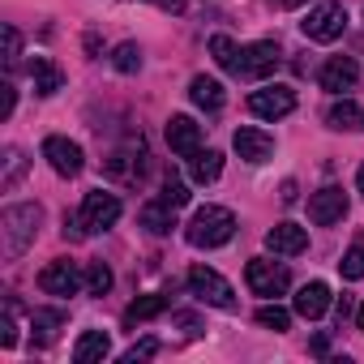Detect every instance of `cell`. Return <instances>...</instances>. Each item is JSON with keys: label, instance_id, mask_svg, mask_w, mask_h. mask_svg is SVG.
I'll return each mask as SVG.
<instances>
[{"label": "cell", "instance_id": "6da1fadb", "mask_svg": "<svg viewBox=\"0 0 364 364\" xmlns=\"http://www.w3.org/2000/svg\"><path fill=\"white\" fill-rule=\"evenodd\" d=\"M232 236H236V215L228 206H202V210H193V219L185 228V240L193 249H219Z\"/></svg>", "mask_w": 364, "mask_h": 364}, {"label": "cell", "instance_id": "7a4b0ae2", "mask_svg": "<svg viewBox=\"0 0 364 364\" xmlns=\"http://www.w3.org/2000/svg\"><path fill=\"white\" fill-rule=\"evenodd\" d=\"M39 232V206H9L0 215V245H5V257H22L31 249Z\"/></svg>", "mask_w": 364, "mask_h": 364}, {"label": "cell", "instance_id": "3957f363", "mask_svg": "<svg viewBox=\"0 0 364 364\" xmlns=\"http://www.w3.org/2000/svg\"><path fill=\"white\" fill-rule=\"evenodd\" d=\"M189 291H193L202 304H215V309H223V313L236 309V291H232V283H228L219 270H210V266H193V270H189Z\"/></svg>", "mask_w": 364, "mask_h": 364}, {"label": "cell", "instance_id": "277c9868", "mask_svg": "<svg viewBox=\"0 0 364 364\" xmlns=\"http://www.w3.org/2000/svg\"><path fill=\"white\" fill-rule=\"evenodd\" d=\"M82 287H86V270L69 257H56L39 270V291H48V296H77Z\"/></svg>", "mask_w": 364, "mask_h": 364}, {"label": "cell", "instance_id": "5b68a950", "mask_svg": "<svg viewBox=\"0 0 364 364\" xmlns=\"http://www.w3.org/2000/svg\"><path fill=\"white\" fill-rule=\"evenodd\" d=\"M343 26H347V14H343V5H334V0L309 9V18L300 22L304 39H313V43H334V39L343 35Z\"/></svg>", "mask_w": 364, "mask_h": 364}, {"label": "cell", "instance_id": "8992f818", "mask_svg": "<svg viewBox=\"0 0 364 364\" xmlns=\"http://www.w3.org/2000/svg\"><path fill=\"white\" fill-rule=\"evenodd\" d=\"M82 228L86 232H107L116 219H120V198L116 193H107V189H95V193H86L82 198Z\"/></svg>", "mask_w": 364, "mask_h": 364}, {"label": "cell", "instance_id": "52a82bcc", "mask_svg": "<svg viewBox=\"0 0 364 364\" xmlns=\"http://www.w3.org/2000/svg\"><path fill=\"white\" fill-rule=\"evenodd\" d=\"M245 283H249V291L253 296H283L287 291V266H274V262H266V257H253L249 266H245Z\"/></svg>", "mask_w": 364, "mask_h": 364}, {"label": "cell", "instance_id": "ba28073f", "mask_svg": "<svg viewBox=\"0 0 364 364\" xmlns=\"http://www.w3.org/2000/svg\"><path fill=\"white\" fill-rule=\"evenodd\" d=\"M279 69V48L270 43V39H262V43H249V48H240V60H236V77H270Z\"/></svg>", "mask_w": 364, "mask_h": 364}, {"label": "cell", "instance_id": "9c48e42d", "mask_svg": "<svg viewBox=\"0 0 364 364\" xmlns=\"http://www.w3.org/2000/svg\"><path fill=\"white\" fill-rule=\"evenodd\" d=\"M249 112L262 120H283L287 112H296V90L291 86H266L249 95Z\"/></svg>", "mask_w": 364, "mask_h": 364}, {"label": "cell", "instance_id": "30bf717a", "mask_svg": "<svg viewBox=\"0 0 364 364\" xmlns=\"http://www.w3.org/2000/svg\"><path fill=\"white\" fill-rule=\"evenodd\" d=\"M347 215V193L338 189V185H326V189H317L313 198H309V219L317 223V228H330V223H338Z\"/></svg>", "mask_w": 364, "mask_h": 364}, {"label": "cell", "instance_id": "8fae6325", "mask_svg": "<svg viewBox=\"0 0 364 364\" xmlns=\"http://www.w3.org/2000/svg\"><path fill=\"white\" fill-rule=\"evenodd\" d=\"M167 146H171V154H180V159H193V154L202 150V124L189 120V116H171V120H167Z\"/></svg>", "mask_w": 364, "mask_h": 364}, {"label": "cell", "instance_id": "7c38bea8", "mask_svg": "<svg viewBox=\"0 0 364 364\" xmlns=\"http://www.w3.org/2000/svg\"><path fill=\"white\" fill-rule=\"evenodd\" d=\"M43 159L52 163V171L56 176H77L82 171V146L77 141H69V137H48L43 141Z\"/></svg>", "mask_w": 364, "mask_h": 364}, {"label": "cell", "instance_id": "4fadbf2b", "mask_svg": "<svg viewBox=\"0 0 364 364\" xmlns=\"http://www.w3.org/2000/svg\"><path fill=\"white\" fill-rule=\"evenodd\" d=\"M266 249L279 253V257H296V253L309 249V232H304L300 223H274V228L266 232Z\"/></svg>", "mask_w": 364, "mask_h": 364}, {"label": "cell", "instance_id": "5bb4252c", "mask_svg": "<svg viewBox=\"0 0 364 364\" xmlns=\"http://www.w3.org/2000/svg\"><path fill=\"white\" fill-rule=\"evenodd\" d=\"M355 77H360V65H355L351 56H334V60H326V65H321V73H317L321 90H334V95L351 90V86H355Z\"/></svg>", "mask_w": 364, "mask_h": 364}, {"label": "cell", "instance_id": "9a60e30c", "mask_svg": "<svg viewBox=\"0 0 364 364\" xmlns=\"http://www.w3.org/2000/svg\"><path fill=\"white\" fill-rule=\"evenodd\" d=\"M232 146H236V154L245 159V163H266L270 154H274V137L270 133H262V129H236V137H232Z\"/></svg>", "mask_w": 364, "mask_h": 364}, {"label": "cell", "instance_id": "2e32d148", "mask_svg": "<svg viewBox=\"0 0 364 364\" xmlns=\"http://www.w3.org/2000/svg\"><path fill=\"white\" fill-rule=\"evenodd\" d=\"M326 309H330V287H326V283H304V287L296 291V313H300V317L317 321Z\"/></svg>", "mask_w": 364, "mask_h": 364}, {"label": "cell", "instance_id": "e0dca14e", "mask_svg": "<svg viewBox=\"0 0 364 364\" xmlns=\"http://www.w3.org/2000/svg\"><path fill=\"white\" fill-rule=\"evenodd\" d=\"M189 99H193L202 112H219L228 95H223V86H219L215 77H206V73H202V77H193V82H189Z\"/></svg>", "mask_w": 364, "mask_h": 364}, {"label": "cell", "instance_id": "ac0fdd59", "mask_svg": "<svg viewBox=\"0 0 364 364\" xmlns=\"http://www.w3.org/2000/svg\"><path fill=\"white\" fill-rule=\"evenodd\" d=\"M112 351V338L103 334V330H86L77 343H73V360L77 364H95V360H103Z\"/></svg>", "mask_w": 364, "mask_h": 364}, {"label": "cell", "instance_id": "d6986e66", "mask_svg": "<svg viewBox=\"0 0 364 364\" xmlns=\"http://www.w3.org/2000/svg\"><path fill=\"white\" fill-rule=\"evenodd\" d=\"M189 176L198 180V185H215V180L223 176V154L219 150H198L189 159Z\"/></svg>", "mask_w": 364, "mask_h": 364}, {"label": "cell", "instance_id": "ffe728a7", "mask_svg": "<svg viewBox=\"0 0 364 364\" xmlns=\"http://www.w3.org/2000/svg\"><path fill=\"white\" fill-rule=\"evenodd\" d=\"M31 77H35V90H39L43 99H48V95H56V90L65 86V73H60L48 56H35V60H31Z\"/></svg>", "mask_w": 364, "mask_h": 364}, {"label": "cell", "instance_id": "44dd1931", "mask_svg": "<svg viewBox=\"0 0 364 364\" xmlns=\"http://www.w3.org/2000/svg\"><path fill=\"white\" fill-rule=\"evenodd\" d=\"M141 228L150 232V236H167L171 228H176V219H171V206L167 202H150V206H141Z\"/></svg>", "mask_w": 364, "mask_h": 364}, {"label": "cell", "instance_id": "7402d4cb", "mask_svg": "<svg viewBox=\"0 0 364 364\" xmlns=\"http://www.w3.org/2000/svg\"><path fill=\"white\" fill-rule=\"evenodd\" d=\"M167 304H171L167 296H137V300L124 309V321H129V326H137V321H150V317H159Z\"/></svg>", "mask_w": 364, "mask_h": 364}, {"label": "cell", "instance_id": "603a6c76", "mask_svg": "<svg viewBox=\"0 0 364 364\" xmlns=\"http://www.w3.org/2000/svg\"><path fill=\"white\" fill-rule=\"evenodd\" d=\"M210 56H215V65L219 69H228V73H236V60H240V48L228 39V35H215L210 39Z\"/></svg>", "mask_w": 364, "mask_h": 364}, {"label": "cell", "instance_id": "cb8c5ba5", "mask_svg": "<svg viewBox=\"0 0 364 364\" xmlns=\"http://www.w3.org/2000/svg\"><path fill=\"white\" fill-rule=\"evenodd\" d=\"M159 202H167L171 210L189 206V189H185V180H176V176L167 171V176H163V189H159Z\"/></svg>", "mask_w": 364, "mask_h": 364}, {"label": "cell", "instance_id": "d4e9b609", "mask_svg": "<svg viewBox=\"0 0 364 364\" xmlns=\"http://www.w3.org/2000/svg\"><path fill=\"white\" fill-rule=\"evenodd\" d=\"M326 120H330V129H355V124H360V107H355L351 99H338Z\"/></svg>", "mask_w": 364, "mask_h": 364}, {"label": "cell", "instance_id": "484cf974", "mask_svg": "<svg viewBox=\"0 0 364 364\" xmlns=\"http://www.w3.org/2000/svg\"><path fill=\"white\" fill-rule=\"evenodd\" d=\"M338 270H343V279H351V283H355V279H364V236H360V240L343 253Z\"/></svg>", "mask_w": 364, "mask_h": 364}, {"label": "cell", "instance_id": "4316f807", "mask_svg": "<svg viewBox=\"0 0 364 364\" xmlns=\"http://www.w3.org/2000/svg\"><path fill=\"white\" fill-rule=\"evenodd\" d=\"M86 291H90V296H107V291H112V270H107L103 262H90V266H86Z\"/></svg>", "mask_w": 364, "mask_h": 364}, {"label": "cell", "instance_id": "83f0119b", "mask_svg": "<svg viewBox=\"0 0 364 364\" xmlns=\"http://www.w3.org/2000/svg\"><path fill=\"white\" fill-rule=\"evenodd\" d=\"M22 171H26V159H22V150H18V146H9V150H5V176H0V185L14 189L18 180H22Z\"/></svg>", "mask_w": 364, "mask_h": 364}, {"label": "cell", "instance_id": "f1b7e54d", "mask_svg": "<svg viewBox=\"0 0 364 364\" xmlns=\"http://www.w3.org/2000/svg\"><path fill=\"white\" fill-rule=\"evenodd\" d=\"M112 65H116L120 73H137V69H141V48H137V43H120V48L112 52Z\"/></svg>", "mask_w": 364, "mask_h": 364}, {"label": "cell", "instance_id": "f546056e", "mask_svg": "<svg viewBox=\"0 0 364 364\" xmlns=\"http://www.w3.org/2000/svg\"><path fill=\"white\" fill-rule=\"evenodd\" d=\"M257 326H266V330H287V326H291V313H287L283 304H262V309H257Z\"/></svg>", "mask_w": 364, "mask_h": 364}, {"label": "cell", "instance_id": "4dcf8cb0", "mask_svg": "<svg viewBox=\"0 0 364 364\" xmlns=\"http://www.w3.org/2000/svg\"><path fill=\"white\" fill-rule=\"evenodd\" d=\"M0 347H18V326H14V300H5V317H0Z\"/></svg>", "mask_w": 364, "mask_h": 364}, {"label": "cell", "instance_id": "1f68e13d", "mask_svg": "<svg viewBox=\"0 0 364 364\" xmlns=\"http://www.w3.org/2000/svg\"><path fill=\"white\" fill-rule=\"evenodd\" d=\"M150 355H159V338H141V343H133V347L124 351V364H137V360H150Z\"/></svg>", "mask_w": 364, "mask_h": 364}, {"label": "cell", "instance_id": "d6a6232c", "mask_svg": "<svg viewBox=\"0 0 364 364\" xmlns=\"http://www.w3.org/2000/svg\"><path fill=\"white\" fill-rule=\"evenodd\" d=\"M18 52H22V35H18L14 26H5V65H9V69L18 65Z\"/></svg>", "mask_w": 364, "mask_h": 364}, {"label": "cell", "instance_id": "836d02e7", "mask_svg": "<svg viewBox=\"0 0 364 364\" xmlns=\"http://www.w3.org/2000/svg\"><path fill=\"white\" fill-rule=\"evenodd\" d=\"M14 103H18V90L5 82V103H0V116H14Z\"/></svg>", "mask_w": 364, "mask_h": 364}, {"label": "cell", "instance_id": "e575fe53", "mask_svg": "<svg viewBox=\"0 0 364 364\" xmlns=\"http://www.w3.org/2000/svg\"><path fill=\"white\" fill-rule=\"evenodd\" d=\"M176 321L185 326V334H202V326H198V317H193V313H176Z\"/></svg>", "mask_w": 364, "mask_h": 364}, {"label": "cell", "instance_id": "d590c367", "mask_svg": "<svg viewBox=\"0 0 364 364\" xmlns=\"http://www.w3.org/2000/svg\"><path fill=\"white\" fill-rule=\"evenodd\" d=\"M159 9H167V14H185V0H154Z\"/></svg>", "mask_w": 364, "mask_h": 364}, {"label": "cell", "instance_id": "8d00e7d4", "mask_svg": "<svg viewBox=\"0 0 364 364\" xmlns=\"http://www.w3.org/2000/svg\"><path fill=\"white\" fill-rule=\"evenodd\" d=\"M283 202H287V206L296 202V180H287V185H283Z\"/></svg>", "mask_w": 364, "mask_h": 364}, {"label": "cell", "instance_id": "74e56055", "mask_svg": "<svg viewBox=\"0 0 364 364\" xmlns=\"http://www.w3.org/2000/svg\"><path fill=\"white\" fill-rule=\"evenodd\" d=\"M355 189H360V198H364V167L355 171Z\"/></svg>", "mask_w": 364, "mask_h": 364}, {"label": "cell", "instance_id": "f35d334b", "mask_svg": "<svg viewBox=\"0 0 364 364\" xmlns=\"http://www.w3.org/2000/svg\"><path fill=\"white\" fill-rule=\"evenodd\" d=\"M355 321H360V330H364V304H360V309H355Z\"/></svg>", "mask_w": 364, "mask_h": 364}, {"label": "cell", "instance_id": "ab89813d", "mask_svg": "<svg viewBox=\"0 0 364 364\" xmlns=\"http://www.w3.org/2000/svg\"><path fill=\"white\" fill-rule=\"evenodd\" d=\"M274 5H300V0H274Z\"/></svg>", "mask_w": 364, "mask_h": 364}]
</instances>
